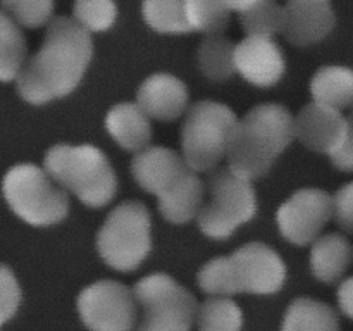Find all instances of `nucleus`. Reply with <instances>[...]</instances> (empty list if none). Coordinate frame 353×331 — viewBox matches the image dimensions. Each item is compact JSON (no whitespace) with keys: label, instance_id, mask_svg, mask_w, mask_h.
I'll list each match as a JSON object with an SVG mask.
<instances>
[{"label":"nucleus","instance_id":"obj_1","mask_svg":"<svg viewBox=\"0 0 353 331\" xmlns=\"http://www.w3.org/2000/svg\"><path fill=\"white\" fill-rule=\"evenodd\" d=\"M92 55L85 28L69 17L50 19L41 48L17 74V92L33 106L69 95L85 76Z\"/></svg>","mask_w":353,"mask_h":331},{"label":"nucleus","instance_id":"obj_2","mask_svg":"<svg viewBox=\"0 0 353 331\" xmlns=\"http://www.w3.org/2000/svg\"><path fill=\"white\" fill-rule=\"evenodd\" d=\"M293 140V117L278 103H261L236 121L228 145L230 168L247 179L264 176Z\"/></svg>","mask_w":353,"mask_h":331},{"label":"nucleus","instance_id":"obj_3","mask_svg":"<svg viewBox=\"0 0 353 331\" xmlns=\"http://www.w3.org/2000/svg\"><path fill=\"white\" fill-rule=\"evenodd\" d=\"M43 166L52 179L86 205L102 207L116 195V172L103 152L93 145H55L45 155Z\"/></svg>","mask_w":353,"mask_h":331},{"label":"nucleus","instance_id":"obj_4","mask_svg":"<svg viewBox=\"0 0 353 331\" xmlns=\"http://www.w3.org/2000/svg\"><path fill=\"white\" fill-rule=\"evenodd\" d=\"M2 192L14 214L31 226H50L68 216L69 202L64 190L34 164L10 168L2 181Z\"/></svg>","mask_w":353,"mask_h":331},{"label":"nucleus","instance_id":"obj_5","mask_svg":"<svg viewBox=\"0 0 353 331\" xmlns=\"http://www.w3.org/2000/svg\"><path fill=\"white\" fill-rule=\"evenodd\" d=\"M150 248V214L143 203L134 200L114 207L97 234L100 257L116 271L137 269Z\"/></svg>","mask_w":353,"mask_h":331},{"label":"nucleus","instance_id":"obj_6","mask_svg":"<svg viewBox=\"0 0 353 331\" xmlns=\"http://www.w3.org/2000/svg\"><path fill=\"white\" fill-rule=\"evenodd\" d=\"M236 124L233 110L223 103H193L181 130L183 159L193 171H209L226 155Z\"/></svg>","mask_w":353,"mask_h":331},{"label":"nucleus","instance_id":"obj_7","mask_svg":"<svg viewBox=\"0 0 353 331\" xmlns=\"http://www.w3.org/2000/svg\"><path fill=\"white\" fill-rule=\"evenodd\" d=\"M257 210V199L250 179L231 169H221L209 178V199L202 203L196 219L203 234L224 240L238 226L250 221Z\"/></svg>","mask_w":353,"mask_h":331},{"label":"nucleus","instance_id":"obj_8","mask_svg":"<svg viewBox=\"0 0 353 331\" xmlns=\"http://www.w3.org/2000/svg\"><path fill=\"white\" fill-rule=\"evenodd\" d=\"M134 299L143 309L138 331H192L199 312L195 297L164 272H154L134 285Z\"/></svg>","mask_w":353,"mask_h":331},{"label":"nucleus","instance_id":"obj_9","mask_svg":"<svg viewBox=\"0 0 353 331\" xmlns=\"http://www.w3.org/2000/svg\"><path fill=\"white\" fill-rule=\"evenodd\" d=\"M76 305L90 331H133L137 323L138 303L133 290L112 279L86 286Z\"/></svg>","mask_w":353,"mask_h":331},{"label":"nucleus","instance_id":"obj_10","mask_svg":"<svg viewBox=\"0 0 353 331\" xmlns=\"http://www.w3.org/2000/svg\"><path fill=\"white\" fill-rule=\"evenodd\" d=\"M333 216V199L317 188L293 193L278 210V226L283 237L295 245H309L321 234Z\"/></svg>","mask_w":353,"mask_h":331},{"label":"nucleus","instance_id":"obj_11","mask_svg":"<svg viewBox=\"0 0 353 331\" xmlns=\"http://www.w3.org/2000/svg\"><path fill=\"white\" fill-rule=\"evenodd\" d=\"M230 257L233 261L240 293L271 295L285 285V262L265 243L252 241L238 248Z\"/></svg>","mask_w":353,"mask_h":331},{"label":"nucleus","instance_id":"obj_12","mask_svg":"<svg viewBox=\"0 0 353 331\" xmlns=\"http://www.w3.org/2000/svg\"><path fill=\"white\" fill-rule=\"evenodd\" d=\"M347 133V117L341 110L312 102L293 119V137L307 148L331 155L338 150Z\"/></svg>","mask_w":353,"mask_h":331},{"label":"nucleus","instance_id":"obj_13","mask_svg":"<svg viewBox=\"0 0 353 331\" xmlns=\"http://www.w3.org/2000/svg\"><path fill=\"white\" fill-rule=\"evenodd\" d=\"M234 69L255 86L276 85L286 69L285 57L272 37H247L234 47Z\"/></svg>","mask_w":353,"mask_h":331},{"label":"nucleus","instance_id":"obj_14","mask_svg":"<svg viewBox=\"0 0 353 331\" xmlns=\"http://www.w3.org/2000/svg\"><path fill=\"white\" fill-rule=\"evenodd\" d=\"M336 17L330 0H286L283 33L292 43L310 45L331 33Z\"/></svg>","mask_w":353,"mask_h":331},{"label":"nucleus","instance_id":"obj_15","mask_svg":"<svg viewBox=\"0 0 353 331\" xmlns=\"http://www.w3.org/2000/svg\"><path fill=\"white\" fill-rule=\"evenodd\" d=\"M137 103L148 117L159 121H172L186 110L188 90L185 83L176 76L159 72L141 83Z\"/></svg>","mask_w":353,"mask_h":331},{"label":"nucleus","instance_id":"obj_16","mask_svg":"<svg viewBox=\"0 0 353 331\" xmlns=\"http://www.w3.org/2000/svg\"><path fill=\"white\" fill-rule=\"evenodd\" d=\"M188 169L185 159L165 147H148L131 161V172L138 185L154 195L164 193Z\"/></svg>","mask_w":353,"mask_h":331},{"label":"nucleus","instance_id":"obj_17","mask_svg":"<svg viewBox=\"0 0 353 331\" xmlns=\"http://www.w3.org/2000/svg\"><path fill=\"white\" fill-rule=\"evenodd\" d=\"M157 199L159 210L165 219L176 224L188 223L202 207L203 185L195 171L188 168Z\"/></svg>","mask_w":353,"mask_h":331},{"label":"nucleus","instance_id":"obj_18","mask_svg":"<svg viewBox=\"0 0 353 331\" xmlns=\"http://www.w3.org/2000/svg\"><path fill=\"white\" fill-rule=\"evenodd\" d=\"M105 128L123 148L140 152L147 148L152 138L148 116L138 103H117L105 117Z\"/></svg>","mask_w":353,"mask_h":331},{"label":"nucleus","instance_id":"obj_19","mask_svg":"<svg viewBox=\"0 0 353 331\" xmlns=\"http://www.w3.org/2000/svg\"><path fill=\"white\" fill-rule=\"evenodd\" d=\"M310 269L323 283H336L345 274L352 261V247L345 237L327 233L312 241Z\"/></svg>","mask_w":353,"mask_h":331},{"label":"nucleus","instance_id":"obj_20","mask_svg":"<svg viewBox=\"0 0 353 331\" xmlns=\"http://www.w3.org/2000/svg\"><path fill=\"white\" fill-rule=\"evenodd\" d=\"M281 331H340V319L327 303L300 297L286 309Z\"/></svg>","mask_w":353,"mask_h":331},{"label":"nucleus","instance_id":"obj_21","mask_svg":"<svg viewBox=\"0 0 353 331\" xmlns=\"http://www.w3.org/2000/svg\"><path fill=\"white\" fill-rule=\"evenodd\" d=\"M314 102L333 109H345L353 103V69L345 66H324L310 81Z\"/></svg>","mask_w":353,"mask_h":331},{"label":"nucleus","instance_id":"obj_22","mask_svg":"<svg viewBox=\"0 0 353 331\" xmlns=\"http://www.w3.org/2000/svg\"><path fill=\"white\" fill-rule=\"evenodd\" d=\"M26 62V40L9 14L0 10V81H12Z\"/></svg>","mask_w":353,"mask_h":331},{"label":"nucleus","instance_id":"obj_23","mask_svg":"<svg viewBox=\"0 0 353 331\" xmlns=\"http://www.w3.org/2000/svg\"><path fill=\"white\" fill-rule=\"evenodd\" d=\"M199 66L207 78L224 81L234 69V45L221 34H209L199 48Z\"/></svg>","mask_w":353,"mask_h":331},{"label":"nucleus","instance_id":"obj_24","mask_svg":"<svg viewBox=\"0 0 353 331\" xmlns=\"http://www.w3.org/2000/svg\"><path fill=\"white\" fill-rule=\"evenodd\" d=\"M141 12L145 23L159 33L181 34L192 31L186 21L185 0H143Z\"/></svg>","mask_w":353,"mask_h":331},{"label":"nucleus","instance_id":"obj_25","mask_svg":"<svg viewBox=\"0 0 353 331\" xmlns=\"http://www.w3.org/2000/svg\"><path fill=\"white\" fill-rule=\"evenodd\" d=\"M199 331H241L243 312L226 297H212L199 307L196 312Z\"/></svg>","mask_w":353,"mask_h":331},{"label":"nucleus","instance_id":"obj_26","mask_svg":"<svg viewBox=\"0 0 353 331\" xmlns=\"http://www.w3.org/2000/svg\"><path fill=\"white\" fill-rule=\"evenodd\" d=\"M186 21L192 31L221 34L230 21L226 0H185Z\"/></svg>","mask_w":353,"mask_h":331},{"label":"nucleus","instance_id":"obj_27","mask_svg":"<svg viewBox=\"0 0 353 331\" xmlns=\"http://www.w3.org/2000/svg\"><path fill=\"white\" fill-rule=\"evenodd\" d=\"M248 37H272L285 28V7L274 0H257L240 16Z\"/></svg>","mask_w":353,"mask_h":331},{"label":"nucleus","instance_id":"obj_28","mask_svg":"<svg viewBox=\"0 0 353 331\" xmlns=\"http://www.w3.org/2000/svg\"><path fill=\"white\" fill-rule=\"evenodd\" d=\"M199 286L202 292L214 297H230L240 293L231 257H217L207 262L199 272Z\"/></svg>","mask_w":353,"mask_h":331},{"label":"nucleus","instance_id":"obj_29","mask_svg":"<svg viewBox=\"0 0 353 331\" xmlns=\"http://www.w3.org/2000/svg\"><path fill=\"white\" fill-rule=\"evenodd\" d=\"M74 21L88 33L105 31L116 23L117 7L114 0H76Z\"/></svg>","mask_w":353,"mask_h":331},{"label":"nucleus","instance_id":"obj_30","mask_svg":"<svg viewBox=\"0 0 353 331\" xmlns=\"http://www.w3.org/2000/svg\"><path fill=\"white\" fill-rule=\"evenodd\" d=\"M3 9L17 24L40 28L48 24L54 12V0H0Z\"/></svg>","mask_w":353,"mask_h":331},{"label":"nucleus","instance_id":"obj_31","mask_svg":"<svg viewBox=\"0 0 353 331\" xmlns=\"http://www.w3.org/2000/svg\"><path fill=\"white\" fill-rule=\"evenodd\" d=\"M21 299L23 293L12 269L0 264V328L14 317L19 309Z\"/></svg>","mask_w":353,"mask_h":331},{"label":"nucleus","instance_id":"obj_32","mask_svg":"<svg viewBox=\"0 0 353 331\" xmlns=\"http://www.w3.org/2000/svg\"><path fill=\"white\" fill-rule=\"evenodd\" d=\"M333 199V216L338 226L347 233H353V181L341 186Z\"/></svg>","mask_w":353,"mask_h":331},{"label":"nucleus","instance_id":"obj_33","mask_svg":"<svg viewBox=\"0 0 353 331\" xmlns=\"http://www.w3.org/2000/svg\"><path fill=\"white\" fill-rule=\"evenodd\" d=\"M347 117V133L336 152L330 155L333 164L341 171H353V103Z\"/></svg>","mask_w":353,"mask_h":331},{"label":"nucleus","instance_id":"obj_34","mask_svg":"<svg viewBox=\"0 0 353 331\" xmlns=\"http://www.w3.org/2000/svg\"><path fill=\"white\" fill-rule=\"evenodd\" d=\"M338 305L345 316L353 319V276L341 281L338 288Z\"/></svg>","mask_w":353,"mask_h":331},{"label":"nucleus","instance_id":"obj_35","mask_svg":"<svg viewBox=\"0 0 353 331\" xmlns=\"http://www.w3.org/2000/svg\"><path fill=\"white\" fill-rule=\"evenodd\" d=\"M255 2H257V0H226L228 7H230L231 10H238V12H243L245 9H248V7Z\"/></svg>","mask_w":353,"mask_h":331},{"label":"nucleus","instance_id":"obj_36","mask_svg":"<svg viewBox=\"0 0 353 331\" xmlns=\"http://www.w3.org/2000/svg\"><path fill=\"white\" fill-rule=\"evenodd\" d=\"M352 257H353V247H352Z\"/></svg>","mask_w":353,"mask_h":331}]
</instances>
